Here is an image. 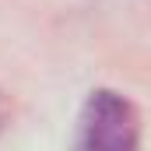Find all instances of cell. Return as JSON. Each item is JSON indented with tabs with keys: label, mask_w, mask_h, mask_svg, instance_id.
Returning <instances> with one entry per match:
<instances>
[{
	"label": "cell",
	"mask_w": 151,
	"mask_h": 151,
	"mask_svg": "<svg viewBox=\"0 0 151 151\" xmlns=\"http://www.w3.org/2000/svg\"><path fill=\"white\" fill-rule=\"evenodd\" d=\"M141 141V116L127 95L95 88L77 119V144L91 151H130Z\"/></svg>",
	"instance_id": "obj_1"
},
{
	"label": "cell",
	"mask_w": 151,
	"mask_h": 151,
	"mask_svg": "<svg viewBox=\"0 0 151 151\" xmlns=\"http://www.w3.org/2000/svg\"><path fill=\"white\" fill-rule=\"evenodd\" d=\"M4 123H7V102H4V95H0V130H4Z\"/></svg>",
	"instance_id": "obj_2"
}]
</instances>
